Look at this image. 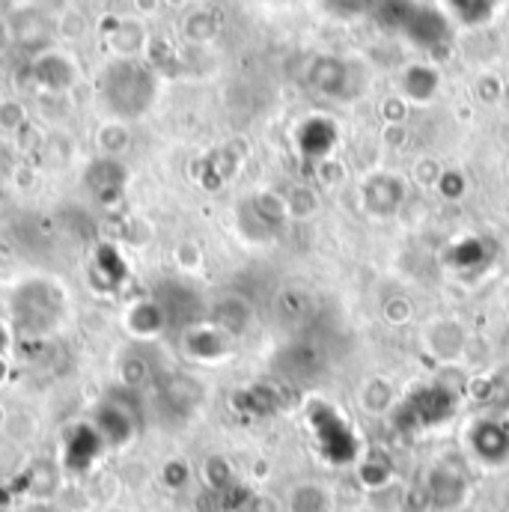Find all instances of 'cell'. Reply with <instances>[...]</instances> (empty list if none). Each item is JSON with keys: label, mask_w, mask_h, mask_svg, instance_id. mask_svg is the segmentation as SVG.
<instances>
[{"label": "cell", "mask_w": 509, "mask_h": 512, "mask_svg": "<svg viewBox=\"0 0 509 512\" xmlns=\"http://www.w3.org/2000/svg\"><path fill=\"white\" fill-rule=\"evenodd\" d=\"M21 483H24V495L30 498V504H48L60 492V468L48 459H39L24 471Z\"/></svg>", "instance_id": "obj_8"}, {"label": "cell", "mask_w": 509, "mask_h": 512, "mask_svg": "<svg viewBox=\"0 0 509 512\" xmlns=\"http://www.w3.org/2000/svg\"><path fill=\"white\" fill-rule=\"evenodd\" d=\"M105 441L99 438V432L93 429V423H78L66 432L63 441V468L72 474H87L99 456L105 453Z\"/></svg>", "instance_id": "obj_4"}, {"label": "cell", "mask_w": 509, "mask_h": 512, "mask_svg": "<svg viewBox=\"0 0 509 512\" xmlns=\"http://www.w3.org/2000/svg\"><path fill=\"white\" fill-rule=\"evenodd\" d=\"M24 126H27V111H24V105L15 102V99H3V102H0V131H3V134H18Z\"/></svg>", "instance_id": "obj_15"}, {"label": "cell", "mask_w": 509, "mask_h": 512, "mask_svg": "<svg viewBox=\"0 0 509 512\" xmlns=\"http://www.w3.org/2000/svg\"><path fill=\"white\" fill-rule=\"evenodd\" d=\"M126 182L128 173L126 167L120 164V158H105V155H99V158L87 167V173H84L87 191H90L93 200L102 203V206H114V203L123 197Z\"/></svg>", "instance_id": "obj_5"}, {"label": "cell", "mask_w": 509, "mask_h": 512, "mask_svg": "<svg viewBox=\"0 0 509 512\" xmlns=\"http://www.w3.org/2000/svg\"><path fill=\"white\" fill-rule=\"evenodd\" d=\"M69 316V295L57 280L30 277L12 295V322L27 337L54 334Z\"/></svg>", "instance_id": "obj_1"}, {"label": "cell", "mask_w": 509, "mask_h": 512, "mask_svg": "<svg viewBox=\"0 0 509 512\" xmlns=\"http://www.w3.org/2000/svg\"><path fill=\"white\" fill-rule=\"evenodd\" d=\"M102 512H131L128 507H108V510H102Z\"/></svg>", "instance_id": "obj_25"}, {"label": "cell", "mask_w": 509, "mask_h": 512, "mask_svg": "<svg viewBox=\"0 0 509 512\" xmlns=\"http://www.w3.org/2000/svg\"><path fill=\"white\" fill-rule=\"evenodd\" d=\"M6 501H9V492H6V489H0V507H6Z\"/></svg>", "instance_id": "obj_24"}, {"label": "cell", "mask_w": 509, "mask_h": 512, "mask_svg": "<svg viewBox=\"0 0 509 512\" xmlns=\"http://www.w3.org/2000/svg\"><path fill=\"white\" fill-rule=\"evenodd\" d=\"M6 417H9V411L3 408V402H0V435H3V426H6Z\"/></svg>", "instance_id": "obj_23"}, {"label": "cell", "mask_w": 509, "mask_h": 512, "mask_svg": "<svg viewBox=\"0 0 509 512\" xmlns=\"http://www.w3.org/2000/svg\"><path fill=\"white\" fill-rule=\"evenodd\" d=\"M33 75L48 93H66L75 84V66L69 63V57H63L57 51L42 54L33 66Z\"/></svg>", "instance_id": "obj_9"}, {"label": "cell", "mask_w": 509, "mask_h": 512, "mask_svg": "<svg viewBox=\"0 0 509 512\" xmlns=\"http://www.w3.org/2000/svg\"><path fill=\"white\" fill-rule=\"evenodd\" d=\"M99 93L114 120L140 117L155 96V81L149 69L137 60H114L99 78Z\"/></svg>", "instance_id": "obj_2"}, {"label": "cell", "mask_w": 509, "mask_h": 512, "mask_svg": "<svg viewBox=\"0 0 509 512\" xmlns=\"http://www.w3.org/2000/svg\"><path fill=\"white\" fill-rule=\"evenodd\" d=\"M176 262H179L182 268H194V265L200 262V251H197L194 245H182V248L176 251Z\"/></svg>", "instance_id": "obj_18"}, {"label": "cell", "mask_w": 509, "mask_h": 512, "mask_svg": "<svg viewBox=\"0 0 509 512\" xmlns=\"http://www.w3.org/2000/svg\"><path fill=\"white\" fill-rule=\"evenodd\" d=\"M96 146L105 158H120L131 146V131L123 120H108L96 131Z\"/></svg>", "instance_id": "obj_13"}, {"label": "cell", "mask_w": 509, "mask_h": 512, "mask_svg": "<svg viewBox=\"0 0 509 512\" xmlns=\"http://www.w3.org/2000/svg\"><path fill=\"white\" fill-rule=\"evenodd\" d=\"M21 512H57L51 504H27Z\"/></svg>", "instance_id": "obj_21"}, {"label": "cell", "mask_w": 509, "mask_h": 512, "mask_svg": "<svg viewBox=\"0 0 509 512\" xmlns=\"http://www.w3.org/2000/svg\"><path fill=\"white\" fill-rule=\"evenodd\" d=\"M123 325L134 340H155L170 328L167 316L155 298H143V301L128 304L126 313H123Z\"/></svg>", "instance_id": "obj_6"}, {"label": "cell", "mask_w": 509, "mask_h": 512, "mask_svg": "<svg viewBox=\"0 0 509 512\" xmlns=\"http://www.w3.org/2000/svg\"><path fill=\"white\" fill-rule=\"evenodd\" d=\"M36 432H39V423H36V417L30 411H15V414L6 417L3 438H9L15 444H27V441L36 438Z\"/></svg>", "instance_id": "obj_14"}, {"label": "cell", "mask_w": 509, "mask_h": 512, "mask_svg": "<svg viewBox=\"0 0 509 512\" xmlns=\"http://www.w3.org/2000/svg\"><path fill=\"white\" fill-rule=\"evenodd\" d=\"M57 30H60V36H66V39H78V36H84V30H87V18H84L78 9H66L63 18H60V24H57Z\"/></svg>", "instance_id": "obj_17"}, {"label": "cell", "mask_w": 509, "mask_h": 512, "mask_svg": "<svg viewBox=\"0 0 509 512\" xmlns=\"http://www.w3.org/2000/svg\"><path fill=\"white\" fill-rule=\"evenodd\" d=\"M9 167H12V149L0 140V179L9 173Z\"/></svg>", "instance_id": "obj_19"}, {"label": "cell", "mask_w": 509, "mask_h": 512, "mask_svg": "<svg viewBox=\"0 0 509 512\" xmlns=\"http://www.w3.org/2000/svg\"><path fill=\"white\" fill-rule=\"evenodd\" d=\"M9 33H12V42H18L24 48H42L51 33V21L39 9H21L9 21Z\"/></svg>", "instance_id": "obj_10"}, {"label": "cell", "mask_w": 509, "mask_h": 512, "mask_svg": "<svg viewBox=\"0 0 509 512\" xmlns=\"http://www.w3.org/2000/svg\"><path fill=\"white\" fill-rule=\"evenodd\" d=\"M114 373H117L120 387L134 390V393L152 379V367H149L146 355H143V352H134V349L120 352V358H117V364H114Z\"/></svg>", "instance_id": "obj_11"}, {"label": "cell", "mask_w": 509, "mask_h": 512, "mask_svg": "<svg viewBox=\"0 0 509 512\" xmlns=\"http://www.w3.org/2000/svg\"><path fill=\"white\" fill-rule=\"evenodd\" d=\"M9 42H12L9 24H6V21H0V51H6V48H9Z\"/></svg>", "instance_id": "obj_20"}, {"label": "cell", "mask_w": 509, "mask_h": 512, "mask_svg": "<svg viewBox=\"0 0 509 512\" xmlns=\"http://www.w3.org/2000/svg\"><path fill=\"white\" fill-rule=\"evenodd\" d=\"M90 277H96L105 289H114L126 277V262L120 259L114 245H99L93 265H90Z\"/></svg>", "instance_id": "obj_12"}, {"label": "cell", "mask_w": 509, "mask_h": 512, "mask_svg": "<svg viewBox=\"0 0 509 512\" xmlns=\"http://www.w3.org/2000/svg\"><path fill=\"white\" fill-rule=\"evenodd\" d=\"M188 480H191V468H188L185 462H179V459H170V462L161 468V483H164L170 492H179Z\"/></svg>", "instance_id": "obj_16"}, {"label": "cell", "mask_w": 509, "mask_h": 512, "mask_svg": "<svg viewBox=\"0 0 509 512\" xmlns=\"http://www.w3.org/2000/svg\"><path fill=\"white\" fill-rule=\"evenodd\" d=\"M134 3H137L140 12H152L155 9V0H134Z\"/></svg>", "instance_id": "obj_22"}, {"label": "cell", "mask_w": 509, "mask_h": 512, "mask_svg": "<svg viewBox=\"0 0 509 512\" xmlns=\"http://www.w3.org/2000/svg\"><path fill=\"white\" fill-rule=\"evenodd\" d=\"M93 429L99 432V438L105 441L108 450H123L128 447L137 432H140V414H137V402H134V390H114L108 393L96 411H93Z\"/></svg>", "instance_id": "obj_3"}, {"label": "cell", "mask_w": 509, "mask_h": 512, "mask_svg": "<svg viewBox=\"0 0 509 512\" xmlns=\"http://www.w3.org/2000/svg\"><path fill=\"white\" fill-rule=\"evenodd\" d=\"M102 33L108 36V45H111V51L117 54V60H134L140 51H143V45H146V30H143V24H137V21H128V18H108L105 24H102Z\"/></svg>", "instance_id": "obj_7"}]
</instances>
